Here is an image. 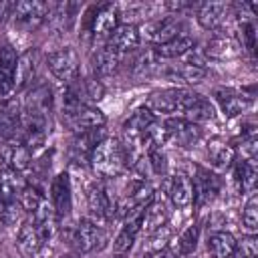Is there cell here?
Masks as SVG:
<instances>
[{"label": "cell", "instance_id": "cell-14", "mask_svg": "<svg viewBox=\"0 0 258 258\" xmlns=\"http://www.w3.org/2000/svg\"><path fill=\"white\" fill-rule=\"evenodd\" d=\"M22 129V105L18 99L4 97L0 101V137L4 141L20 139Z\"/></svg>", "mask_w": 258, "mask_h": 258}, {"label": "cell", "instance_id": "cell-5", "mask_svg": "<svg viewBox=\"0 0 258 258\" xmlns=\"http://www.w3.org/2000/svg\"><path fill=\"white\" fill-rule=\"evenodd\" d=\"M159 133H161V141L173 143V145L183 147V149H189V147L198 145L204 137L202 127L183 119V117H167L161 123Z\"/></svg>", "mask_w": 258, "mask_h": 258}, {"label": "cell", "instance_id": "cell-40", "mask_svg": "<svg viewBox=\"0 0 258 258\" xmlns=\"http://www.w3.org/2000/svg\"><path fill=\"white\" fill-rule=\"evenodd\" d=\"M242 222H244V228L248 230V234L256 232V228H258V198H256V194H250V198L244 206V212H242Z\"/></svg>", "mask_w": 258, "mask_h": 258}, {"label": "cell", "instance_id": "cell-41", "mask_svg": "<svg viewBox=\"0 0 258 258\" xmlns=\"http://www.w3.org/2000/svg\"><path fill=\"white\" fill-rule=\"evenodd\" d=\"M12 2H0V26L10 18V14H12Z\"/></svg>", "mask_w": 258, "mask_h": 258}, {"label": "cell", "instance_id": "cell-46", "mask_svg": "<svg viewBox=\"0 0 258 258\" xmlns=\"http://www.w3.org/2000/svg\"><path fill=\"white\" fill-rule=\"evenodd\" d=\"M117 258H123V256H117Z\"/></svg>", "mask_w": 258, "mask_h": 258}, {"label": "cell", "instance_id": "cell-6", "mask_svg": "<svg viewBox=\"0 0 258 258\" xmlns=\"http://www.w3.org/2000/svg\"><path fill=\"white\" fill-rule=\"evenodd\" d=\"M50 8H52L50 4L40 2V0H24L12 6L10 18L14 20V26L20 28L22 32H32L48 18Z\"/></svg>", "mask_w": 258, "mask_h": 258}, {"label": "cell", "instance_id": "cell-19", "mask_svg": "<svg viewBox=\"0 0 258 258\" xmlns=\"http://www.w3.org/2000/svg\"><path fill=\"white\" fill-rule=\"evenodd\" d=\"M141 42V32H139V26L131 24V22H125V24H119L111 36L107 38V46L111 50H115L119 56H125L129 52H133Z\"/></svg>", "mask_w": 258, "mask_h": 258}, {"label": "cell", "instance_id": "cell-35", "mask_svg": "<svg viewBox=\"0 0 258 258\" xmlns=\"http://www.w3.org/2000/svg\"><path fill=\"white\" fill-rule=\"evenodd\" d=\"M22 187H24V181L16 171H12V169L0 171V202L16 200Z\"/></svg>", "mask_w": 258, "mask_h": 258}, {"label": "cell", "instance_id": "cell-36", "mask_svg": "<svg viewBox=\"0 0 258 258\" xmlns=\"http://www.w3.org/2000/svg\"><path fill=\"white\" fill-rule=\"evenodd\" d=\"M157 67H159V58L155 56L153 48H147V50L139 52V54L133 58V64H131V73H133V77H137V79H143V77H149V75H153V73L157 71Z\"/></svg>", "mask_w": 258, "mask_h": 258}, {"label": "cell", "instance_id": "cell-42", "mask_svg": "<svg viewBox=\"0 0 258 258\" xmlns=\"http://www.w3.org/2000/svg\"><path fill=\"white\" fill-rule=\"evenodd\" d=\"M147 258H177L175 254H169V252H157V254H151V256H147Z\"/></svg>", "mask_w": 258, "mask_h": 258}, {"label": "cell", "instance_id": "cell-32", "mask_svg": "<svg viewBox=\"0 0 258 258\" xmlns=\"http://www.w3.org/2000/svg\"><path fill=\"white\" fill-rule=\"evenodd\" d=\"M194 46H196L194 38L183 34V36H177L169 42H163V44H157V46H151V48H153V52L159 60H173V58L185 56Z\"/></svg>", "mask_w": 258, "mask_h": 258}, {"label": "cell", "instance_id": "cell-12", "mask_svg": "<svg viewBox=\"0 0 258 258\" xmlns=\"http://www.w3.org/2000/svg\"><path fill=\"white\" fill-rule=\"evenodd\" d=\"M54 107V97H52V89L44 83L32 87L24 99L22 105V115L28 117H36V119H46L50 121V113Z\"/></svg>", "mask_w": 258, "mask_h": 258}, {"label": "cell", "instance_id": "cell-21", "mask_svg": "<svg viewBox=\"0 0 258 258\" xmlns=\"http://www.w3.org/2000/svg\"><path fill=\"white\" fill-rule=\"evenodd\" d=\"M18 54L8 42H0V97H8L14 93Z\"/></svg>", "mask_w": 258, "mask_h": 258}, {"label": "cell", "instance_id": "cell-29", "mask_svg": "<svg viewBox=\"0 0 258 258\" xmlns=\"http://www.w3.org/2000/svg\"><path fill=\"white\" fill-rule=\"evenodd\" d=\"M206 151H208V159L214 167L218 169H228L232 167L234 159H236V149L224 141L222 137H212L208 143H206Z\"/></svg>", "mask_w": 258, "mask_h": 258}, {"label": "cell", "instance_id": "cell-1", "mask_svg": "<svg viewBox=\"0 0 258 258\" xmlns=\"http://www.w3.org/2000/svg\"><path fill=\"white\" fill-rule=\"evenodd\" d=\"M62 240L69 244L71 252L97 254L107 248L109 234L91 218H83L71 226H62Z\"/></svg>", "mask_w": 258, "mask_h": 258}, {"label": "cell", "instance_id": "cell-38", "mask_svg": "<svg viewBox=\"0 0 258 258\" xmlns=\"http://www.w3.org/2000/svg\"><path fill=\"white\" fill-rule=\"evenodd\" d=\"M24 210H22V206H20V202H18V198L16 200H4V202H0V220L6 224V228L8 226H16V224H22L24 220Z\"/></svg>", "mask_w": 258, "mask_h": 258}, {"label": "cell", "instance_id": "cell-31", "mask_svg": "<svg viewBox=\"0 0 258 258\" xmlns=\"http://www.w3.org/2000/svg\"><path fill=\"white\" fill-rule=\"evenodd\" d=\"M208 252L212 258H234L238 254V242L230 232H212L208 236Z\"/></svg>", "mask_w": 258, "mask_h": 258}, {"label": "cell", "instance_id": "cell-28", "mask_svg": "<svg viewBox=\"0 0 258 258\" xmlns=\"http://www.w3.org/2000/svg\"><path fill=\"white\" fill-rule=\"evenodd\" d=\"M181 117L191 121V123H196V125H200V123L214 121L216 119V109H214V105H212V101L208 97H204V95L194 91V95H191L187 107L183 109Z\"/></svg>", "mask_w": 258, "mask_h": 258}, {"label": "cell", "instance_id": "cell-43", "mask_svg": "<svg viewBox=\"0 0 258 258\" xmlns=\"http://www.w3.org/2000/svg\"><path fill=\"white\" fill-rule=\"evenodd\" d=\"M62 258H91V254H79V252H69Z\"/></svg>", "mask_w": 258, "mask_h": 258}, {"label": "cell", "instance_id": "cell-26", "mask_svg": "<svg viewBox=\"0 0 258 258\" xmlns=\"http://www.w3.org/2000/svg\"><path fill=\"white\" fill-rule=\"evenodd\" d=\"M167 220H169L167 204L163 202V198H159L157 194H153V198L149 200V204L143 210L141 230H145V234H151V232L167 226Z\"/></svg>", "mask_w": 258, "mask_h": 258}, {"label": "cell", "instance_id": "cell-39", "mask_svg": "<svg viewBox=\"0 0 258 258\" xmlns=\"http://www.w3.org/2000/svg\"><path fill=\"white\" fill-rule=\"evenodd\" d=\"M238 44H240V48H246L250 54H254V48H256V26H254V22L250 18H240Z\"/></svg>", "mask_w": 258, "mask_h": 258}, {"label": "cell", "instance_id": "cell-3", "mask_svg": "<svg viewBox=\"0 0 258 258\" xmlns=\"http://www.w3.org/2000/svg\"><path fill=\"white\" fill-rule=\"evenodd\" d=\"M60 121L69 131H73L77 135V133H87V131L103 127L107 117L101 109L64 95L62 97V109H60Z\"/></svg>", "mask_w": 258, "mask_h": 258}, {"label": "cell", "instance_id": "cell-15", "mask_svg": "<svg viewBox=\"0 0 258 258\" xmlns=\"http://www.w3.org/2000/svg\"><path fill=\"white\" fill-rule=\"evenodd\" d=\"M145 38L151 42V46H157V44H163V42H169L177 36H183V30H185V22L181 20V16L177 14H171V16H165L161 20H155L151 24H147L145 28Z\"/></svg>", "mask_w": 258, "mask_h": 258}, {"label": "cell", "instance_id": "cell-37", "mask_svg": "<svg viewBox=\"0 0 258 258\" xmlns=\"http://www.w3.org/2000/svg\"><path fill=\"white\" fill-rule=\"evenodd\" d=\"M18 202H20V206H22V210H24L26 214H32V212H36L38 206L44 202V196H42V191H40L36 185L24 183V187H22L20 194H18Z\"/></svg>", "mask_w": 258, "mask_h": 258}, {"label": "cell", "instance_id": "cell-4", "mask_svg": "<svg viewBox=\"0 0 258 258\" xmlns=\"http://www.w3.org/2000/svg\"><path fill=\"white\" fill-rule=\"evenodd\" d=\"M194 91L185 89V87H169V89H159L153 91L149 95V99L145 101V109L151 111L155 117L157 115H179L183 113V109L187 107L189 99H191Z\"/></svg>", "mask_w": 258, "mask_h": 258}, {"label": "cell", "instance_id": "cell-18", "mask_svg": "<svg viewBox=\"0 0 258 258\" xmlns=\"http://www.w3.org/2000/svg\"><path fill=\"white\" fill-rule=\"evenodd\" d=\"M0 161L4 163V169H12L20 173L28 169L32 161V151L20 139H10V141H4V145L0 147Z\"/></svg>", "mask_w": 258, "mask_h": 258}, {"label": "cell", "instance_id": "cell-13", "mask_svg": "<svg viewBox=\"0 0 258 258\" xmlns=\"http://www.w3.org/2000/svg\"><path fill=\"white\" fill-rule=\"evenodd\" d=\"M147 204H149V202H147ZM143 210H145V206L135 208L133 212H129V214L123 218V226H121V230H119V234H117V238H115V242H113V252H115L117 256H123V254H127V252L133 248V244H135V240H137V236H139V232H141Z\"/></svg>", "mask_w": 258, "mask_h": 258}, {"label": "cell", "instance_id": "cell-2", "mask_svg": "<svg viewBox=\"0 0 258 258\" xmlns=\"http://www.w3.org/2000/svg\"><path fill=\"white\" fill-rule=\"evenodd\" d=\"M89 165L101 179H111L121 175L129 165H127V155L123 149L121 139L117 137H103L89 159Z\"/></svg>", "mask_w": 258, "mask_h": 258}, {"label": "cell", "instance_id": "cell-11", "mask_svg": "<svg viewBox=\"0 0 258 258\" xmlns=\"http://www.w3.org/2000/svg\"><path fill=\"white\" fill-rule=\"evenodd\" d=\"M50 206H52V212H54L58 224L69 218V214L73 210V187H71V177H69L67 171H60L52 177Z\"/></svg>", "mask_w": 258, "mask_h": 258}, {"label": "cell", "instance_id": "cell-24", "mask_svg": "<svg viewBox=\"0 0 258 258\" xmlns=\"http://www.w3.org/2000/svg\"><path fill=\"white\" fill-rule=\"evenodd\" d=\"M40 54L36 48H28L22 54H18V64H16V79H14V91H22L32 85L36 71H38Z\"/></svg>", "mask_w": 258, "mask_h": 258}, {"label": "cell", "instance_id": "cell-44", "mask_svg": "<svg viewBox=\"0 0 258 258\" xmlns=\"http://www.w3.org/2000/svg\"><path fill=\"white\" fill-rule=\"evenodd\" d=\"M6 240V224L0 220V244Z\"/></svg>", "mask_w": 258, "mask_h": 258}, {"label": "cell", "instance_id": "cell-7", "mask_svg": "<svg viewBox=\"0 0 258 258\" xmlns=\"http://www.w3.org/2000/svg\"><path fill=\"white\" fill-rule=\"evenodd\" d=\"M117 26H119L117 4L105 2V4L93 6L87 12V30L93 34V38H109Z\"/></svg>", "mask_w": 258, "mask_h": 258}, {"label": "cell", "instance_id": "cell-27", "mask_svg": "<svg viewBox=\"0 0 258 258\" xmlns=\"http://www.w3.org/2000/svg\"><path fill=\"white\" fill-rule=\"evenodd\" d=\"M240 44L232 38V36H226V34H216L212 36L208 42H206V48H204V54L208 58H214V60H228V58H236L240 54Z\"/></svg>", "mask_w": 258, "mask_h": 258}, {"label": "cell", "instance_id": "cell-10", "mask_svg": "<svg viewBox=\"0 0 258 258\" xmlns=\"http://www.w3.org/2000/svg\"><path fill=\"white\" fill-rule=\"evenodd\" d=\"M46 67H48V71L58 81H62L64 85H69L75 79H79L81 60H79V54H77V50L73 46H64V48H58V50H54V52L48 54Z\"/></svg>", "mask_w": 258, "mask_h": 258}, {"label": "cell", "instance_id": "cell-17", "mask_svg": "<svg viewBox=\"0 0 258 258\" xmlns=\"http://www.w3.org/2000/svg\"><path fill=\"white\" fill-rule=\"evenodd\" d=\"M46 240L44 236L40 234V230L36 228V224L28 218L20 224L18 228V236H16V248H18V254L22 258H38L40 250L44 248Z\"/></svg>", "mask_w": 258, "mask_h": 258}, {"label": "cell", "instance_id": "cell-23", "mask_svg": "<svg viewBox=\"0 0 258 258\" xmlns=\"http://www.w3.org/2000/svg\"><path fill=\"white\" fill-rule=\"evenodd\" d=\"M103 137H105L103 135V127L93 129V131H87V133H77L73 137V141H71V161L73 163H79V165L89 163L95 145Z\"/></svg>", "mask_w": 258, "mask_h": 258}, {"label": "cell", "instance_id": "cell-16", "mask_svg": "<svg viewBox=\"0 0 258 258\" xmlns=\"http://www.w3.org/2000/svg\"><path fill=\"white\" fill-rule=\"evenodd\" d=\"M214 97H216V103H218L220 111L228 119L244 115L254 105V97H248V95H244L242 91H236V89H216Z\"/></svg>", "mask_w": 258, "mask_h": 258}, {"label": "cell", "instance_id": "cell-45", "mask_svg": "<svg viewBox=\"0 0 258 258\" xmlns=\"http://www.w3.org/2000/svg\"><path fill=\"white\" fill-rule=\"evenodd\" d=\"M242 258H256V256H254V254H252V256H242Z\"/></svg>", "mask_w": 258, "mask_h": 258}, {"label": "cell", "instance_id": "cell-33", "mask_svg": "<svg viewBox=\"0 0 258 258\" xmlns=\"http://www.w3.org/2000/svg\"><path fill=\"white\" fill-rule=\"evenodd\" d=\"M121 58H123V56H119V54H117L115 50H111L107 44L101 46L99 50H95V54H93V58H91L95 77H107V75L115 73L117 67L121 64Z\"/></svg>", "mask_w": 258, "mask_h": 258}, {"label": "cell", "instance_id": "cell-34", "mask_svg": "<svg viewBox=\"0 0 258 258\" xmlns=\"http://www.w3.org/2000/svg\"><path fill=\"white\" fill-rule=\"evenodd\" d=\"M198 240H200V226L198 224H189L173 242V254L177 258H187L196 252L198 248Z\"/></svg>", "mask_w": 258, "mask_h": 258}, {"label": "cell", "instance_id": "cell-25", "mask_svg": "<svg viewBox=\"0 0 258 258\" xmlns=\"http://www.w3.org/2000/svg\"><path fill=\"white\" fill-rule=\"evenodd\" d=\"M230 4L226 2H204L196 10V20L206 30H218L228 18Z\"/></svg>", "mask_w": 258, "mask_h": 258}, {"label": "cell", "instance_id": "cell-30", "mask_svg": "<svg viewBox=\"0 0 258 258\" xmlns=\"http://www.w3.org/2000/svg\"><path fill=\"white\" fill-rule=\"evenodd\" d=\"M232 169H234V183H236L238 191H240V194H254L256 175H258V173H256L254 159H248V157L234 159Z\"/></svg>", "mask_w": 258, "mask_h": 258}, {"label": "cell", "instance_id": "cell-8", "mask_svg": "<svg viewBox=\"0 0 258 258\" xmlns=\"http://www.w3.org/2000/svg\"><path fill=\"white\" fill-rule=\"evenodd\" d=\"M191 185H194V202H196V206H204V204H210V202H214L218 198V194L222 191L224 183H222V177L216 171L196 163L194 165Z\"/></svg>", "mask_w": 258, "mask_h": 258}, {"label": "cell", "instance_id": "cell-22", "mask_svg": "<svg viewBox=\"0 0 258 258\" xmlns=\"http://www.w3.org/2000/svg\"><path fill=\"white\" fill-rule=\"evenodd\" d=\"M165 191H167V198L169 202L179 208V210H185L194 204V185H191V177H187L185 173H175L167 179L165 183Z\"/></svg>", "mask_w": 258, "mask_h": 258}, {"label": "cell", "instance_id": "cell-9", "mask_svg": "<svg viewBox=\"0 0 258 258\" xmlns=\"http://www.w3.org/2000/svg\"><path fill=\"white\" fill-rule=\"evenodd\" d=\"M87 208L95 222H107L115 218V198L103 179H97L87 187Z\"/></svg>", "mask_w": 258, "mask_h": 258}, {"label": "cell", "instance_id": "cell-20", "mask_svg": "<svg viewBox=\"0 0 258 258\" xmlns=\"http://www.w3.org/2000/svg\"><path fill=\"white\" fill-rule=\"evenodd\" d=\"M161 75L171 81V83H179V87L187 85H198L208 77V71L198 64V62H177V64H169L167 69L161 71Z\"/></svg>", "mask_w": 258, "mask_h": 258}]
</instances>
